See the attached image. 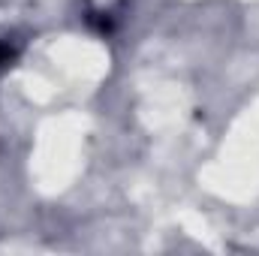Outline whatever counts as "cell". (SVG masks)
Wrapping results in <instances>:
<instances>
[{
	"label": "cell",
	"mask_w": 259,
	"mask_h": 256,
	"mask_svg": "<svg viewBox=\"0 0 259 256\" xmlns=\"http://www.w3.org/2000/svg\"><path fill=\"white\" fill-rule=\"evenodd\" d=\"M9 61H12V52H9L6 46H0V66H6Z\"/></svg>",
	"instance_id": "6da1fadb"
}]
</instances>
